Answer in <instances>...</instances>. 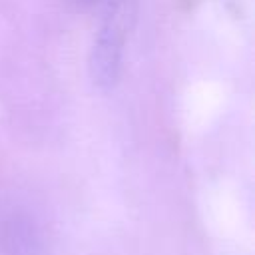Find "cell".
Returning a JSON list of instances; mask_svg holds the SVG:
<instances>
[]
</instances>
